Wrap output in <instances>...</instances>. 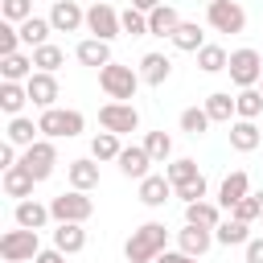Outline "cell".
<instances>
[{
	"mask_svg": "<svg viewBox=\"0 0 263 263\" xmlns=\"http://www.w3.org/2000/svg\"><path fill=\"white\" fill-rule=\"evenodd\" d=\"M210 115H205V107H185L181 111V132H189V136H205L210 132Z\"/></svg>",
	"mask_w": 263,
	"mask_h": 263,
	"instance_id": "37",
	"label": "cell"
},
{
	"mask_svg": "<svg viewBox=\"0 0 263 263\" xmlns=\"http://www.w3.org/2000/svg\"><path fill=\"white\" fill-rule=\"evenodd\" d=\"M164 242H168V226L164 222H144L123 242V255H127V263H156V255L164 251Z\"/></svg>",
	"mask_w": 263,
	"mask_h": 263,
	"instance_id": "1",
	"label": "cell"
},
{
	"mask_svg": "<svg viewBox=\"0 0 263 263\" xmlns=\"http://www.w3.org/2000/svg\"><path fill=\"white\" fill-rule=\"evenodd\" d=\"M66 177H70V189L90 193V189L99 185V164H95V156H78V160H70V164H66Z\"/></svg>",
	"mask_w": 263,
	"mask_h": 263,
	"instance_id": "16",
	"label": "cell"
},
{
	"mask_svg": "<svg viewBox=\"0 0 263 263\" xmlns=\"http://www.w3.org/2000/svg\"><path fill=\"white\" fill-rule=\"evenodd\" d=\"M25 41H21V29L12 25V21H4L0 25V58H8V53H16Z\"/></svg>",
	"mask_w": 263,
	"mask_h": 263,
	"instance_id": "41",
	"label": "cell"
},
{
	"mask_svg": "<svg viewBox=\"0 0 263 263\" xmlns=\"http://www.w3.org/2000/svg\"><path fill=\"white\" fill-rule=\"evenodd\" d=\"M12 218H16V226H25V230H41L53 214H49V205H41V201H33V197H25V201H16V210H12Z\"/></svg>",
	"mask_w": 263,
	"mask_h": 263,
	"instance_id": "21",
	"label": "cell"
},
{
	"mask_svg": "<svg viewBox=\"0 0 263 263\" xmlns=\"http://www.w3.org/2000/svg\"><path fill=\"white\" fill-rule=\"evenodd\" d=\"M49 25H53V33H78L86 25V12H82L78 0H58L49 8Z\"/></svg>",
	"mask_w": 263,
	"mask_h": 263,
	"instance_id": "12",
	"label": "cell"
},
{
	"mask_svg": "<svg viewBox=\"0 0 263 263\" xmlns=\"http://www.w3.org/2000/svg\"><path fill=\"white\" fill-rule=\"evenodd\" d=\"M185 222L214 230V226L222 222V205H214V201H205V197H201V201H189V205H185Z\"/></svg>",
	"mask_w": 263,
	"mask_h": 263,
	"instance_id": "30",
	"label": "cell"
},
{
	"mask_svg": "<svg viewBox=\"0 0 263 263\" xmlns=\"http://www.w3.org/2000/svg\"><path fill=\"white\" fill-rule=\"evenodd\" d=\"M259 210H263V193H259Z\"/></svg>",
	"mask_w": 263,
	"mask_h": 263,
	"instance_id": "50",
	"label": "cell"
},
{
	"mask_svg": "<svg viewBox=\"0 0 263 263\" xmlns=\"http://www.w3.org/2000/svg\"><path fill=\"white\" fill-rule=\"evenodd\" d=\"M205 4H210V0H205Z\"/></svg>",
	"mask_w": 263,
	"mask_h": 263,
	"instance_id": "52",
	"label": "cell"
},
{
	"mask_svg": "<svg viewBox=\"0 0 263 263\" xmlns=\"http://www.w3.org/2000/svg\"><path fill=\"white\" fill-rule=\"evenodd\" d=\"M148 164H156V160L148 156V148H144V144H132V148H123V152H119V173H123V177L144 181V177H148Z\"/></svg>",
	"mask_w": 263,
	"mask_h": 263,
	"instance_id": "19",
	"label": "cell"
},
{
	"mask_svg": "<svg viewBox=\"0 0 263 263\" xmlns=\"http://www.w3.org/2000/svg\"><path fill=\"white\" fill-rule=\"evenodd\" d=\"M177 189V197L189 205V201H201L205 197V177H193V181H185V185H173Z\"/></svg>",
	"mask_w": 263,
	"mask_h": 263,
	"instance_id": "44",
	"label": "cell"
},
{
	"mask_svg": "<svg viewBox=\"0 0 263 263\" xmlns=\"http://www.w3.org/2000/svg\"><path fill=\"white\" fill-rule=\"evenodd\" d=\"M49 214H53V222H86L95 214V201L82 189H70V193H58L49 201Z\"/></svg>",
	"mask_w": 263,
	"mask_h": 263,
	"instance_id": "5",
	"label": "cell"
},
{
	"mask_svg": "<svg viewBox=\"0 0 263 263\" xmlns=\"http://www.w3.org/2000/svg\"><path fill=\"white\" fill-rule=\"evenodd\" d=\"M177 25H181V12H177L173 4H160V8L148 12V33H152V37H173Z\"/></svg>",
	"mask_w": 263,
	"mask_h": 263,
	"instance_id": "25",
	"label": "cell"
},
{
	"mask_svg": "<svg viewBox=\"0 0 263 263\" xmlns=\"http://www.w3.org/2000/svg\"><path fill=\"white\" fill-rule=\"evenodd\" d=\"M0 185H4V193H8V197L25 201V197H33V185H37V177H33V173H29V168L16 160L12 168H4V181H0Z\"/></svg>",
	"mask_w": 263,
	"mask_h": 263,
	"instance_id": "17",
	"label": "cell"
},
{
	"mask_svg": "<svg viewBox=\"0 0 263 263\" xmlns=\"http://www.w3.org/2000/svg\"><path fill=\"white\" fill-rule=\"evenodd\" d=\"M247 263H263V238H251L247 242Z\"/></svg>",
	"mask_w": 263,
	"mask_h": 263,
	"instance_id": "47",
	"label": "cell"
},
{
	"mask_svg": "<svg viewBox=\"0 0 263 263\" xmlns=\"http://www.w3.org/2000/svg\"><path fill=\"white\" fill-rule=\"evenodd\" d=\"M33 66H37V70H45V74H58V66H66V53H62L58 45H49V41H45V45H37V49H33Z\"/></svg>",
	"mask_w": 263,
	"mask_h": 263,
	"instance_id": "36",
	"label": "cell"
},
{
	"mask_svg": "<svg viewBox=\"0 0 263 263\" xmlns=\"http://www.w3.org/2000/svg\"><path fill=\"white\" fill-rule=\"evenodd\" d=\"M156 263H197V259H193V255H185V251L177 247V251H160V255H156Z\"/></svg>",
	"mask_w": 263,
	"mask_h": 263,
	"instance_id": "46",
	"label": "cell"
},
{
	"mask_svg": "<svg viewBox=\"0 0 263 263\" xmlns=\"http://www.w3.org/2000/svg\"><path fill=\"white\" fill-rule=\"evenodd\" d=\"M37 66H33V53H8V58H0V74H4V82H29V74H33Z\"/></svg>",
	"mask_w": 263,
	"mask_h": 263,
	"instance_id": "26",
	"label": "cell"
},
{
	"mask_svg": "<svg viewBox=\"0 0 263 263\" xmlns=\"http://www.w3.org/2000/svg\"><path fill=\"white\" fill-rule=\"evenodd\" d=\"M247 193H251V177H247L242 168H234V173H226L222 185H218V205H222V210H234Z\"/></svg>",
	"mask_w": 263,
	"mask_h": 263,
	"instance_id": "13",
	"label": "cell"
},
{
	"mask_svg": "<svg viewBox=\"0 0 263 263\" xmlns=\"http://www.w3.org/2000/svg\"><path fill=\"white\" fill-rule=\"evenodd\" d=\"M25 86H29V103H33V107H41V111H45V107H58V95H62V90H58V78H53V74L33 70Z\"/></svg>",
	"mask_w": 263,
	"mask_h": 263,
	"instance_id": "11",
	"label": "cell"
},
{
	"mask_svg": "<svg viewBox=\"0 0 263 263\" xmlns=\"http://www.w3.org/2000/svg\"><path fill=\"white\" fill-rule=\"evenodd\" d=\"M197 66H201L205 74H222V70L230 66V53H226L222 45H201V49H197Z\"/></svg>",
	"mask_w": 263,
	"mask_h": 263,
	"instance_id": "34",
	"label": "cell"
},
{
	"mask_svg": "<svg viewBox=\"0 0 263 263\" xmlns=\"http://www.w3.org/2000/svg\"><path fill=\"white\" fill-rule=\"evenodd\" d=\"M21 164H25L37 181H45V177L53 173V164H58V148H53V140L41 136V140H33L29 148H21Z\"/></svg>",
	"mask_w": 263,
	"mask_h": 263,
	"instance_id": "8",
	"label": "cell"
},
{
	"mask_svg": "<svg viewBox=\"0 0 263 263\" xmlns=\"http://www.w3.org/2000/svg\"><path fill=\"white\" fill-rule=\"evenodd\" d=\"M74 58H78L82 66H95V70H103L107 62H115V58H111V41H99V37H86V41H78Z\"/></svg>",
	"mask_w": 263,
	"mask_h": 263,
	"instance_id": "20",
	"label": "cell"
},
{
	"mask_svg": "<svg viewBox=\"0 0 263 263\" xmlns=\"http://www.w3.org/2000/svg\"><path fill=\"white\" fill-rule=\"evenodd\" d=\"M33 263H66V255H62L58 247H49V251H41V255H37Z\"/></svg>",
	"mask_w": 263,
	"mask_h": 263,
	"instance_id": "48",
	"label": "cell"
},
{
	"mask_svg": "<svg viewBox=\"0 0 263 263\" xmlns=\"http://www.w3.org/2000/svg\"><path fill=\"white\" fill-rule=\"evenodd\" d=\"M230 218H238V222H255V218H263V210H259V193H247V197L230 210Z\"/></svg>",
	"mask_w": 263,
	"mask_h": 263,
	"instance_id": "42",
	"label": "cell"
},
{
	"mask_svg": "<svg viewBox=\"0 0 263 263\" xmlns=\"http://www.w3.org/2000/svg\"><path fill=\"white\" fill-rule=\"evenodd\" d=\"M37 127H41V136H49V140H70V136H78V132L86 127V119H82V111H74V107H45V111L37 115Z\"/></svg>",
	"mask_w": 263,
	"mask_h": 263,
	"instance_id": "3",
	"label": "cell"
},
{
	"mask_svg": "<svg viewBox=\"0 0 263 263\" xmlns=\"http://www.w3.org/2000/svg\"><path fill=\"white\" fill-rule=\"evenodd\" d=\"M16 29H21V41H25L29 49H37V45H45V41H49V33H53V25H49V16H29V21H21Z\"/></svg>",
	"mask_w": 263,
	"mask_h": 263,
	"instance_id": "27",
	"label": "cell"
},
{
	"mask_svg": "<svg viewBox=\"0 0 263 263\" xmlns=\"http://www.w3.org/2000/svg\"><path fill=\"white\" fill-rule=\"evenodd\" d=\"M119 152H123V144H119L115 132H99V136L90 140V156H95V160H119Z\"/></svg>",
	"mask_w": 263,
	"mask_h": 263,
	"instance_id": "35",
	"label": "cell"
},
{
	"mask_svg": "<svg viewBox=\"0 0 263 263\" xmlns=\"http://www.w3.org/2000/svg\"><path fill=\"white\" fill-rule=\"evenodd\" d=\"M226 70H230V82H234L238 90H247V86H259V78H263V58H259L255 49H234Z\"/></svg>",
	"mask_w": 263,
	"mask_h": 263,
	"instance_id": "9",
	"label": "cell"
},
{
	"mask_svg": "<svg viewBox=\"0 0 263 263\" xmlns=\"http://www.w3.org/2000/svg\"><path fill=\"white\" fill-rule=\"evenodd\" d=\"M53 247H58L62 255H78V251L86 247V230H82V222H58V230H53Z\"/></svg>",
	"mask_w": 263,
	"mask_h": 263,
	"instance_id": "22",
	"label": "cell"
},
{
	"mask_svg": "<svg viewBox=\"0 0 263 263\" xmlns=\"http://www.w3.org/2000/svg\"><path fill=\"white\" fill-rule=\"evenodd\" d=\"M164 0H132V8H140V12H152V8H160Z\"/></svg>",
	"mask_w": 263,
	"mask_h": 263,
	"instance_id": "49",
	"label": "cell"
},
{
	"mask_svg": "<svg viewBox=\"0 0 263 263\" xmlns=\"http://www.w3.org/2000/svg\"><path fill=\"white\" fill-rule=\"evenodd\" d=\"M16 160H21V156H16V144H12V140H4V144H0V168H12Z\"/></svg>",
	"mask_w": 263,
	"mask_h": 263,
	"instance_id": "45",
	"label": "cell"
},
{
	"mask_svg": "<svg viewBox=\"0 0 263 263\" xmlns=\"http://www.w3.org/2000/svg\"><path fill=\"white\" fill-rule=\"evenodd\" d=\"M177 247H181L185 255L201 259V255L214 247V230H210V226H193V222H185V230H177Z\"/></svg>",
	"mask_w": 263,
	"mask_h": 263,
	"instance_id": "14",
	"label": "cell"
},
{
	"mask_svg": "<svg viewBox=\"0 0 263 263\" xmlns=\"http://www.w3.org/2000/svg\"><path fill=\"white\" fill-rule=\"evenodd\" d=\"M0 12H4V21L21 25V21H29V16H33V0H4V4H0Z\"/></svg>",
	"mask_w": 263,
	"mask_h": 263,
	"instance_id": "43",
	"label": "cell"
},
{
	"mask_svg": "<svg viewBox=\"0 0 263 263\" xmlns=\"http://www.w3.org/2000/svg\"><path fill=\"white\" fill-rule=\"evenodd\" d=\"M205 115H210L214 123H234V119H238V111H234V99H230L226 90H214V95L205 99Z\"/></svg>",
	"mask_w": 263,
	"mask_h": 263,
	"instance_id": "32",
	"label": "cell"
},
{
	"mask_svg": "<svg viewBox=\"0 0 263 263\" xmlns=\"http://www.w3.org/2000/svg\"><path fill=\"white\" fill-rule=\"evenodd\" d=\"M205 21L218 33H242L247 29V12H242L238 0H210L205 4Z\"/></svg>",
	"mask_w": 263,
	"mask_h": 263,
	"instance_id": "6",
	"label": "cell"
},
{
	"mask_svg": "<svg viewBox=\"0 0 263 263\" xmlns=\"http://www.w3.org/2000/svg\"><path fill=\"white\" fill-rule=\"evenodd\" d=\"M214 242L222 247H247L251 242V222H238V218H226L214 226Z\"/></svg>",
	"mask_w": 263,
	"mask_h": 263,
	"instance_id": "24",
	"label": "cell"
},
{
	"mask_svg": "<svg viewBox=\"0 0 263 263\" xmlns=\"http://www.w3.org/2000/svg\"><path fill=\"white\" fill-rule=\"evenodd\" d=\"M119 21H123V33H132V37H148V12L127 8V12H119Z\"/></svg>",
	"mask_w": 263,
	"mask_h": 263,
	"instance_id": "40",
	"label": "cell"
},
{
	"mask_svg": "<svg viewBox=\"0 0 263 263\" xmlns=\"http://www.w3.org/2000/svg\"><path fill=\"white\" fill-rule=\"evenodd\" d=\"M140 70H132V66H119V62H107L103 70H99V86L107 90V99H119V103H132L136 99V90H140Z\"/></svg>",
	"mask_w": 263,
	"mask_h": 263,
	"instance_id": "2",
	"label": "cell"
},
{
	"mask_svg": "<svg viewBox=\"0 0 263 263\" xmlns=\"http://www.w3.org/2000/svg\"><path fill=\"white\" fill-rule=\"evenodd\" d=\"M144 148H148V156H152L156 164H164V160L173 156V140H168L164 132H148V136H144Z\"/></svg>",
	"mask_w": 263,
	"mask_h": 263,
	"instance_id": "38",
	"label": "cell"
},
{
	"mask_svg": "<svg viewBox=\"0 0 263 263\" xmlns=\"http://www.w3.org/2000/svg\"><path fill=\"white\" fill-rule=\"evenodd\" d=\"M259 90H263V78H259Z\"/></svg>",
	"mask_w": 263,
	"mask_h": 263,
	"instance_id": "51",
	"label": "cell"
},
{
	"mask_svg": "<svg viewBox=\"0 0 263 263\" xmlns=\"http://www.w3.org/2000/svg\"><path fill=\"white\" fill-rule=\"evenodd\" d=\"M168 74H173V62H168L164 53H144V58H140V78H144L148 86H164Z\"/></svg>",
	"mask_w": 263,
	"mask_h": 263,
	"instance_id": "23",
	"label": "cell"
},
{
	"mask_svg": "<svg viewBox=\"0 0 263 263\" xmlns=\"http://www.w3.org/2000/svg\"><path fill=\"white\" fill-rule=\"evenodd\" d=\"M164 177H168L173 185H185V181H193V177H201V168H197V160H189V156H181V160H173V164L164 168Z\"/></svg>",
	"mask_w": 263,
	"mask_h": 263,
	"instance_id": "39",
	"label": "cell"
},
{
	"mask_svg": "<svg viewBox=\"0 0 263 263\" xmlns=\"http://www.w3.org/2000/svg\"><path fill=\"white\" fill-rule=\"evenodd\" d=\"M234 111H238V119H259V111H263V90H259V86L238 90V95H234Z\"/></svg>",
	"mask_w": 263,
	"mask_h": 263,
	"instance_id": "33",
	"label": "cell"
},
{
	"mask_svg": "<svg viewBox=\"0 0 263 263\" xmlns=\"http://www.w3.org/2000/svg\"><path fill=\"white\" fill-rule=\"evenodd\" d=\"M25 103H29V86L25 82H0V111L4 115H21Z\"/></svg>",
	"mask_w": 263,
	"mask_h": 263,
	"instance_id": "31",
	"label": "cell"
},
{
	"mask_svg": "<svg viewBox=\"0 0 263 263\" xmlns=\"http://www.w3.org/2000/svg\"><path fill=\"white\" fill-rule=\"evenodd\" d=\"M37 255H41L37 230H25V226L4 230V238H0V259L4 263H25V259H37Z\"/></svg>",
	"mask_w": 263,
	"mask_h": 263,
	"instance_id": "4",
	"label": "cell"
},
{
	"mask_svg": "<svg viewBox=\"0 0 263 263\" xmlns=\"http://www.w3.org/2000/svg\"><path fill=\"white\" fill-rule=\"evenodd\" d=\"M99 123H103V132L127 136V132H136V127H140V111H136L132 103L111 99V103H103V107H99Z\"/></svg>",
	"mask_w": 263,
	"mask_h": 263,
	"instance_id": "7",
	"label": "cell"
},
{
	"mask_svg": "<svg viewBox=\"0 0 263 263\" xmlns=\"http://www.w3.org/2000/svg\"><path fill=\"white\" fill-rule=\"evenodd\" d=\"M168 41H173L181 53H197V49L205 45V33L197 29V21H181V25H177V33H173Z\"/></svg>",
	"mask_w": 263,
	"mask_h": 263,
	"instance_id": "28",
	"label": "cell"
},
{
	"mask_svg": "<svg viewBox=\"0 0 263 263\" xmlns=\"http://www.w3.org/2000/svg\"><path fill=\"white\" fill-rule=\"evenodd\" d=\"M37 132H41V127H37L29 115H12V119H8V132H4V140H12L16 148H29L33 140H41Z\"/></svg>",
	"mask_w": 263,
	"mask_h": 263,
	"instance_id": "29",
	"label": "cell"
},
{
	"mask_svg": "<svg viewBox=\"0 0 263 263\" xmlns=\"http://www.w3.org/2000/svg\"><path fill=\"white\" fill-rule=\"evenodd\" d=\"M86 29H90V37L111 41V37H119V33H123V21H119V12L111 8V0H99V4H90V8H86Z\"/></svg>",
	"mask_w": 263,
	"mask_h": 263,
	"instance_id": "10",
	"label": "cell"
},
{
	"mask_svg": "<svg viewBox=\"0 0 263 263\" xmlns=\"http://www.w3.org/2000/svg\"><path fill=\"white\" fill-rule=\"evenodd\" d=\"M173 193H177V189H173V181H168V177H160V173H148V177L140 181V201H144L148 210H160Z\"/></svg>",
	"mask_w": 263,
	"mask_h": 263,
	"instance_id": "15",
	"label": "cell"
},
{
	"mask_svg": "<svg viewBox=\"0 0 263 263\" xmlns=\"http://www.w3.org/2000/svg\"><path fill=\"white\" fill-rule=\"evenodd\" d=\"M259 144H263V132H259L255 119H234L230 123V148L234 152H255Z\"/></svg>",
	"mask_w": 263,
	"mask_h": 263,
	"instance_id": "18",
	"label": "cell"
}]
</instances>
